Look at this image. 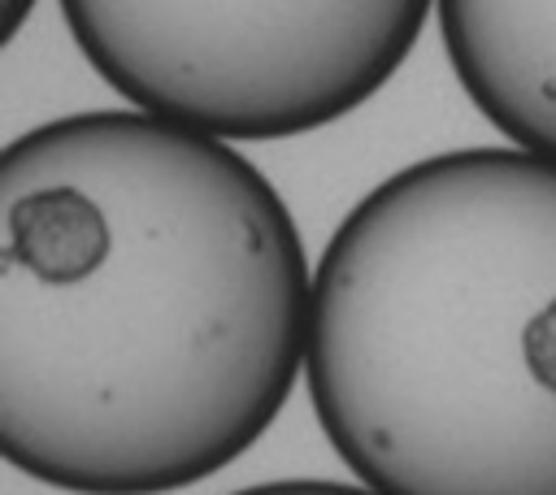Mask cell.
Listing matches in <instances>:
<instances>
[{"mask_svg": "<svg viewBox=\"0 0 556 495\" xmlns=\"http://www.w3.org/2000/svg\"><path fill=\"white\" fill-rule=\"evenodd\" d=\"M313 269L274 182L148 109L70 113L0 156V452L70 495L235 465L308 365Z\"/></svg>", "mask_w": 556, "mask_h": 495, "instance_id": "obj_1", "label": "cell"}, {"mask_svg": "<svg viewBox=\"0 0 556 495\" xmlns=\"http://www.w3.org/2000/svg\"><path fill=\"white\" fill-rule=\"evenodd\" d=\"M304 373L382 495H556V161L456 148L365 191L313 269Z\"/></svg>", "mask_w": 556, "mask_h": 495, "instance_id": "obj_2", "label": "cell"}, {"mask_svg": "<svg viewBox=\"0 0 556 495\" xmlns=\"http://www.w3.org/2000/svg\"><path fill=\"white\" fill-rule=\"evenodd\" d=\"M91 69L135 109L265 143L374 100L434 0H56Z\"/></svg>", "mask_w": 556, "mask_h": 495, "instance_id": "obj_3", "label": "cell"}, {"mask_svg": "<svg viewBox=\"0 0 556 495\" xmlns=\"http://www.w3.org/2000/svg\"><path fill=\"white\" fill-rule=\"evenodd\" d=\"M434 17L473 109L556 161V0H434Z\"/></svg>", "mask_w": 556, "mask_h": 495, "instance_id": "obj_4", "label": "cell"}, {"mask_svg": "<svg viewBox=\"0 0 556 495\" xmlns=\"http://www.w3.org/2000/svg\"><path fill=\"white\" fill-rule=\"evenodd\" d=\"M230 495H382L374 486H352V482H308V478H287V482H261L243 486Z\"/></svg>", "mask_w": 556, "mask_h": 495, "instance_id": "obj_5", "label": "cell"}, {"mask_svg": "<svg viewBox=\"0 0 556 495\" xmlns=\"http://www.w3.org/2000/svg\"><path fill=\"white\" fill-rule=\"evenodd\" d=\"M30 9H35V0H0V35L13 39V35L26 26Z\"/></svg>", "mask_w": 556, "mask_h": 495, "instance_id": "obj_6", "label": "cell"}]
</instances>
